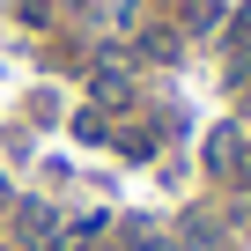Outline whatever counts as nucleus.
Listing matches in <instances>:
<instances>
[{
	"label": "nucleus",
	"instance_id": "nucleus-1",
	"mask_svg": "<svg viewBox=\"0 0 251 251\" xmlns=\"http://www.w3.org/2000/svg\"><path fill=\"white\" fill-rule=\"evenodd\" d=\"M8 214H15V244H23V251H52L59 222H52V207H45V200H15Z\"/></svg>",
	"mask_w": 251,
	"mask_h": 251
}]
</instances>
